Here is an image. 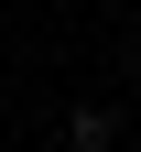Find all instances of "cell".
<instances>
[{
	"instance_id": "6da1fadb",
	"label": "cell",
	"mask_w": 141,
	"mask_h": 152,
	"mask_svg": "<svg viewBox=\"0 0 141 152\" xmlns=\"http://www.w3.org/2000/svg\"><path fill=\"white\" fill-rule=\"evenodd\" d=\"M109 130H119L109 109H76V120H65V141H76V152H109Z\"/></svg>"
},
{
	"instance_id": "7a4b0ae2",
	"label": "cell",
	"mask_w": 141,
	"mask_h": 152,
	"mask_svg": "<svg viewBox=\"0 0 141 152\" xmlns=\"http://www.w3.org/2000/svg\"><path fill=\"white\" fill-rule=\"evenodd\" d=\"M0 120H11V87H0Z\"/></svg>"
}]
</instances>
